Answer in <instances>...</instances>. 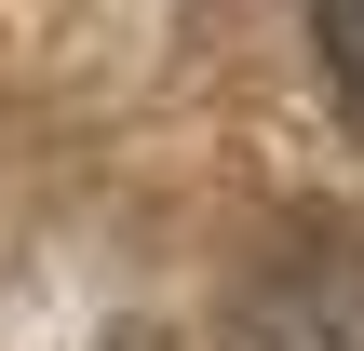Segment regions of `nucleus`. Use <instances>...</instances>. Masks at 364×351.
<instances>
[{
    "instance_id": "obj_1",
    "label": "nucleus",
    "mask_w": 364,
    "mask_h": 351,
    "mask_svg": "<svg viewBox=\"0 0 364 351\" xmlns=\"http://www.w3.org/2000/svg\"><path fill=\"white\" fill-rule=\"evenodd\" d=\"M311 41H324V81H338V108L364 122V0H311Z\"/></svg>"
}]
</instances>
